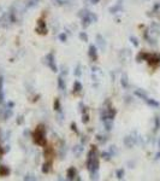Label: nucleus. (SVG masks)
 <instances>
[{
    "label": "nucleus",
    "instance_id": "f257e3e1",
    "mask_svg": "<svg viewBox=\"0 0 160 181\" xmlns=\"http://www.w3.org/2000/svg\"><path fill=\"white\" fill-rule=\"evenodd\" d=\"M93 149L88 152L87 157V168L89 173H90V179L91 180H96L98 179V172H99V158L96 155L95 146H91Z\"/></svg>",
    "mask_w": 160,
    "mask_h": 181
},
{
    "label": "nucleus",
    "instance_id": "393cba45",
    "mask_svg": "<svg viewBox=\"0 0 160 181\" xmlns=\"http://www.w3.org/2000/svg\"><path fill=\"white\" fill-rule=\"evenodd\" d=\"M110 152L112 156H114V155H118V151H117V149H116V146L114 145H112V146H110Z\"/></svg>",
    "mask_w": 160,
    "mask_h": 181
},
{
    "label": "nucleus",
    "instance_id": "cd10ccee",
    "mask_svg": "<svg viewBox=\"0 0 160 181\" xmlns=\"http://www.w3.org/2000/svg\"><path fill=\"white\" fill-rule=\"evenodd\" d=\"M24 180H37V177H35L34 175H31V174H28L27 176L24 177Z\"/></svg>",
    "mask_w": 160,
    "mask_h": 181
},
{
    "label": "nucleus",
    "instance_id": "4c0bfd02",
    "mask_svg": "<svg viewBox=\"0 0 160 181\" xmlns=\"http://www.w3.org/2000/svg\"><path fill=\"white\" fill-rule=\"evenodd\" d=\"M159 147H160V140H159Z\"/></svg>",
    "mask_w": 160,
    "mask_h": 181
},
{
    "label": "nucleus",
    "instance_id": "aec40b11",
    "mask_svg": "<svg viewBox=\"0 0 160 181\" xmlns=\"http://www.w3.org/2000/svg\"><path fill=\"white\" fill-rule=\"evenodd\" d=\"M147 104L148 105H151V106H154V107H158L159 106V103L155 102V100H153V99H149V98H147Z\"/></svg>",
    "mask_w": 160,
    "mask_h": 181
},
{
    "label": "nucleus",
    "instance_id": "0eeeda50",
    "mask_svg": "<svg viewBox=\"0 0 160 181\" xmlns=\"http://www.w3.org/2000/svg\"><path fill=\"white\" fill-rule=\"evenodd\" d=\"M89 57L91 58V60H96L98 59V51H96L95 45H90L89 46Z\"/></svg>",
    "mask_w": 160,
    "mask_h": 181
},
{
    "label": "nucleus",
    "instance_id": "a878e982",
    "mask_svg": "<svg viewBox=\"0 0 160 181\" xmlns=\"http://www.w3.org/2000/svg\"><path fill=\"white\" fill-rule=\"evenodd\" d=\"M96 139L99 140V141H100L101 144H105L106 141H107V139H106V136H102V135H98V136H96Z\"/></svg>",
    "mask_w": 160,
    "mask_h": 181
},
{
    "label": "nucleus",
    "instance_id": "39448f33",
    "mask_svg": "<svg viewBox=\"0 0 160 181\" xmlns=\"http://www.w3.org/2000/svg\"><path fill=\"white\" fill-rule=\"evenodd\" d=\"M36 32L39 33V34H47V27H46V23L42 19H39V21H37Z\"/></svg>",
    "mask_w": 160,
    "mask_h": 181
},
{
    "label": "nucleus",
    "instance_id": "1a4fd4ad",
    "mask_svg": "<svg viewBox=\"0 0 160 181\" xmlns=\"http://www.w3.org/2000/svg\"><path fill=\"white\" fill-rule=\"evenodd\" d=\"M5 93H4V79L3 76H0V104L4 103Z\"/></svg>",
    "mask_w": 160,
    "mask_h": 181
},
{
    "label": "nucleus",
    "instance_id": "7c9ffc66",
    "mask_svg": "<svg viewBox=\"0 0 160 181\" xmlns=\"http://www.w3.org/2000/svg\"><path fill=\"white\" fill-rule=\"evenodd\" d=\"M159 126H160V120H159V117H155V129H158V128H159Z\"/></svg>",
    "mask_w": 160,
    "mask_h": 181
},
{
    "label": "nucleus",
    "instance_id": "c85d7f7f",
    "mask_svg": "<svg viewBox=\"0 0 160 181\" xmlns=\"http://www.w3.org/2000/svg\"><path fill=\"white\" fill-rule=\"evenodd\" d=\"M75 75L76 76H81V65H77V68L75 69Z\"/></svg>",
    "mask_w": 160,
    "mask_h": 181
},
{
    "label": "nucleus",
    "instance_id": "2f4dec72",
    "mask_svg": "<svg viewBox=\"0 0 160 181\" xmlns=\"http://www.w3.org/2000/svg\"><path fill=\"white\" fill-rule=\"evenodd\" d=\"M59 39H60V40H61L63 42L66 41V35H65V34H60V35H59Z\"/></svg>",
    "mask_w": 160,
    "mask_h": 181
},
{
    "label": "nucleus",
    "instance_id": "473e14b6",
    "mask_svg": "<svg viewBox=\"0 0 160 181\" xmlns=\"http://www.w3.org/2000/svg\"><path fill=\"white\" fill-rule=\"evenodd\" d=\"M23 121H24V120H23V116H19L18 118H17V123H18V124H22Z\"/></svg>",
    "mask_w": 160,
    "mask_h": 181
},
{
    "label": "nucleus",
    "instance_id": "f8f14e48",
    "mask_svg": "<svg viewBox=\"0 0 160 181\" xmlns=\"http://www.w3.org/2000/svg\"><path fill=\"white\" fill-rule=\"evenodd\" d=\"M39 1L40 0H27V4H25V7L27 9H33L39 5Z\"/></svg>",
    "mask_w": 160,
    "mask_h": 181
},
{
    "label": "nucleus",
    "instance_id": "ddd939ff",
    "mask_svg": "<svg viewBox=\"0 0 160 181\" xmlns=\"http://www.w3.org/2000/svg\"><path fill=\"white\" fill-rule=\"evenodd\" d=\"M10 174V169L5 165H1L0 167V176H7Z\"/></svg>",
    "mask_w": 160,
    "mask_h": 181
},
{
    "label": "nucleus",
    "instance_id": "2eb2a0df",
    "mask_svg": "<svg viewBox=\"0 0 160 181\" xmlns=\"http://www.w3.org/2000/svg\"><path fill=\"white\" fill-rule=\"evenodd\" d=\"M122 86H123L124 88H128V86H129V81H128V75L126 74H123L122 75Z\"/></svg>",
    "mask_w": 160,
    "mask_h": 181
},
{
    "label": "nucleus",
    "instance_id": "a211bd4d",
    "mask_svg": "<svg viewBox=\"0 0 160 181\" xmlns=\"http://www.w3.org/2000/svg\"><path fill=\"white\" fill-rule=\"evenodd\" d=\"M58 86H59L60 91H65V82H64V80H63V76H59V79H58Z\"/></svg>",
    "mask_w": 160,
    "mask_h": 181
},
{
    "label": "nucleus",
    "instance_id": "6e6552de",
    "mask_svg": "<svg viewBox=\"0 0 160 181\" xmlns=\"http://www.w3.org/2000/svg\"><path fill=\"white\" fill-rule=\"evenodd\" d=\"M77 176V172H76V169L73 167L69 168L68 169V174H66V177H68V180H75Z\"/></svg>",
    "mask_w": 160,
    "mask_h": 181
},
{
    "label": "nucleus",
    "instance_id": "5701e85b",
    "mask_svg": "<svg viewBox=\"0 0 160 181\" xmlns=\"http://www.w3.org/2000/svg\"><path fill=\"white\" fill-rule=\"evenodd\" d=\"M54 109L57 110V111H59L60 112V102H59V99H55V102H54Z\"/></svg>",
    "mask_w": 160,
    "mask_h": 181
},
{
    "label": "nucleus",
    "instance_id": "f3484780",
    "mask_svg": "<svg viewBox=\"0 0 160 181\" xmlns=\"http://www.w3.org/2000/svg\"><path fill=\"white\" fill-rule=\"evenodd\" d=\"M83 151V147H82V145H77V146H75V149H73V152H75V155L76 156H81V153H82Z\"/></svg>",
    "mask_w": 160,
    "mask_h": 181
},
{
    "label": "nucleus",
    "instance_id": "72a5a7b5",
    "mask_svg": "<svg viewBox=\"0 0 160 181\" xmlns=\"http://www.w3.org/2000/svg\"><path fill=\"white\" fill-rule=\"evenodd\" d=\"M71 128H72V130H73V132H76V133H78L77 127H76V124H75V123H71Z\"/></svg>",
    "mask_w": 160,
    "mask_h": 181
},
{
    "label": "nucleus",
    "instance_id": "7ed1b4c3",
    "mask_svg": "<svg viewBox=\"0 0 160 181\" xmlns=\"http://www.w3.org/2000/svg\"><path fill=\"white\" fill-rule=\"evenodd\" d=\"M11 23H13V21H12V17H11L10 12L9 13L3 15V16L0 17V24H1L4 28H9V25Z\"/></svg>",
    "mask_w": 160,
    "mask_h": 181
},
{
    "label": "nucleus",
    "instance_id": "c756f323",
    "mask_svg": "<svg viewBox=\"0 0 160 181\" xmlns=\"http://www.w3.org/2000/svg\"><path fill=\"white\" fill-rule=\"evenodd\" d=\"M88 121H89V116H88V115H83V118H82L83 123H87Z\"/></svg>",
    "mask_w": 160,
    "mask_h": 181
},
{
    "label": "nucleus",
    "instance_id": "e433bc0d",
    "mask_svg": "<svg viewBox=\"0 0 160 181\" xmlns=\"http://www.w3.org/2000/svg\"><path fill=\"white\" fill-rule=\"evenodd\" d=\"M159 158H160V152H158L155 156V159H159Z\"/></svg>",
    "mask_w": 160,
    "mask_h": 181
},
{
    "label": "nucleus",
    "instance_id": "bb28decb",
    "mask_svg": "<svg viewBox=\"0 0 160 181\" xmlns=\"http://www.w3.org/2000/svg\"><path fill=\"white\" fill-rule=\"evenodd\" d=\"M130 41L133 42V44H134V46H135V47H137V46H138V41H137V39H136V37L130 36Z\"/></svg>",
    "mask_w": 160,
    "mask_h": 181
},
{
    "label": "nucleus",
    "instance_id": "9b49d317",
    "mask_svg": "<svg viewBox=\"0 0 160 181\" xmlns=\"http://www.w3.org/2000/svg\"><path fill=\"white\" fill-rule=\"evenodd\" d=\"M118 11H122V3H120V0L117 3V5H114V6H112L110 9L111 13H117Z\"/></svg>",
    "mask_w": 160,
    "mask_h": 181
},
{
    "label": "nucleus",
    "instance_id": "c9c22d12",
    "mask_svg": "<svg viewBox=\"0 0 160 181\" xmlns=\"http://www.w3.org/2000/svg\"><path fill=\"white\" fill-rule=\"evenodd\" d=\"M91 1V4H98L99 3V0H90Z\"/></svg>",
    "mask_w": 160,
    "mask_h": 181
},
{
    "label": "nucleus",
    "instance_id": "4468645a",
    "mask_svg": "<svg viewBox=\"0 0 160 181\" xmlns=\"http://www.w3.org/2000/svg\"><path fill=\"white\" fill-rule=\"evenodd\" d=\"M135 94H136L137 97H140L141 98V99H143V100H145V102H146L147 100V94L145 92H143V91H142V89H137V91H135Z\"/></svg>",
    "mask_w": 160,
    "mask_h": 181
},
{
    "label": "nucleus",
    "instance_id": "f704fd0d",
    "mask_svg": "<svg viewBox=\"0 0 160 181\" xmlns=\"http://www.w3.org/2000/svg\"><path fill=\"white\" fill-rule=\"evenodd\" d=\"M13 105H14L13 103H12V102H10L9 104H7V107H13Z\"/></svg>",
    "mask_w": 160,
    "mask_h": 181
},
{
    "label": "nucleus",
    "instance_id": "423d86ee",
    "mask_svg": "<svg viewBox=\"0 0 160 181\" xmlns=\"http://www.w3.org/2000/svg\"><path fill=\"white\" fill-rule=\"evenodd\" d=\"M96 45L99 46V48H100L101 51H105L106 42H105V39H104L102 35H100V34H98V35H96Z\"/></svg>",
    "mask_w": 160,
    "mask_h": 181
},
{
    "label": "nucleus",
    "instance_id": "f03ea898",
    "mask_svg": "<svg viewBox=\"0 0 160 181\" xmlns=\"http://www.w3.org/2000/svg\"><path fill=\"white\" fill-rule=\"evenodd\" d=\"M34 141L40 146H46V144H47V141H46V129L42 124L36 127V130L34 133Z\"/></svg>",
    "mask_w": 160,
    "mask_h": 181
},
{
    "label": "nucleus",
    "instance_id": "20e7f679",
    "mask_svg": "<svg viewBox=\"0 0 160 181\" xmlns=\"http://www.w3.org/2000/svg\"><path fill=\"white\" fill-rule=\"evenodd\" d=\"M46 60H47V65L52 69V71H53V73H57L58 69H57V65H55V63H54V54H53V53H48V54L46 56Z\"/></svg>",
    "mask_w": 160,
    "mask_h": 181
},
{
    "label": "nucleus",
    "instance_id": "9d476101",
    "mask_svg": "<svg viewBox=\"0 0 160 181\" xmlns=\"http://www.w3.org/2000/svg\"><path fill=\"white\" fill-rule=\"evenodd\" d=\"M134 144H135V140H134L133 136H125V138H124V145H125L126 147L131 149L134 146Z\"/></svg>",
    "mask_w": 160,
    "mask_h": 181
},
{
    "label": "nucleus",
    "instance_id": "4be33fe9",
    "mask_svg": "<svg viewBox=\"0 0 160 181\" xmlns=\"http://www.w3.org/2000/svg\"><path fill=\"white\" fill-rule=\"evenodd\" d=\"M117 177H118L119 180H122L124 177V169H118L117 170Z\"/></svg>",
    "mask_w": 160,
    "mask_h": 181
},
{
    "label": "nucleus",
    "instance_id": "dca6fc26",
    "mask_svg": "<svg viewBox=\"0 0 160 181\" xmlns=\"http://www.w3.org/2000/svg\"><path fill=\"white\" fill-rule=\"evenodd\" d=\"M81 91H82V85L79 81H76L73 85V93H79Z\"/></svg>",
    "mask_w": 160,
    "mask_h": 181
},
{
    "label": "nucleus",
    "instance_id": "6ab92c4d",
    "mask_svg": "<svg viewBox=\"0 0 160 181\" xmlns=\"http://www.w3.org/2000/svg\"><path fill=\"white\" fill-rule=\"evenodd\" d=\"M50 170H51V163L50 162L45 163V164L42 165V173H43V174H47V173H50Z\"/></svg>",
    "mask_w": 160,
    "mask_h": 181
},
{
    "label": "nucleus",
    "instance_id": "b1692460",
    "mask_svg": "<svg viewBox=\"0 0 160 181\" xmlns=\"http://www.w3.org/2000/svg\"><path fill=\"white\" fill-rule=\"evenodd\" d=\"M79 39L82 40V41H88V35L86 33H79Z\"/></svg>",
    "mask_w": 160,
    "mask_h": 181
},
{
    "label": "nucleus",
    "instance_id": "412c9836",
    "mask_svg": "<svg viewBox=\"0 0 160 181\" xmlns=\"http://www.w3.org/2000/svg\"><path fill=\"white\" fill-rule=\"evenodd\" d=\"M101 157L104 158V159H106V161H110L112 155H111V152H102L101 153Z\"/></svg>",
    "mask_w": 160,
    "mask_h": 181
}]
</instances>
